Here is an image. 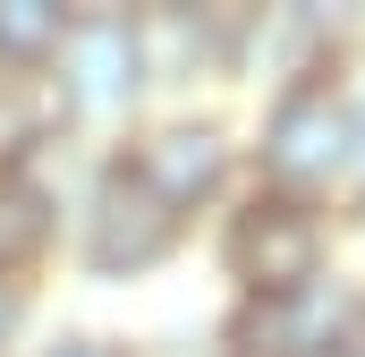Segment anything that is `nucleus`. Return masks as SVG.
I'll list each match as a JSON object with an SVG mask.
<instances>
[{"instance_id": "1", "label": "nucleus", "mask_w": 365, "mask_h": 357, "mask_svg": "<svg viewBox=\"0 0 365 357\" xmlns=\"http://www.w3.org/2000/svg\"><path fill=\"white\" fill-rule=\"evenodd\" d=\"M349 162H357V102L331 86L323 69L289 77L280 102H272V119H264V187L314 204Z\"/></svg>"}, {"instance_id": "2", "label": "nucleus", "mask_w": 365, "mask_h": 357, "mask_svg": "<svg viewBox=\"0 0 365 357\" xmlns=\"http://www.w3.org/2000/svg\"><path fill=\"white\" fill-rule=\"evenodd\" d=\"M43 69H51L43 86H51L60 111L110 119V111H128L145 94V26L128 9H68V26H60Z\"/></svg>"}, {"instance_id": "3", "label": "nucleus", "mask_w": 365, "mask_h": 357, "mask_svg": "<svg viewBox=\"0 0 365 357\" xmlns=\"http://www.w3.org/2000/svg\"><path fill=\"white\" fill-rule=\"evenodd\" d=\"M230 281L247 289V298H297V289H314L323 281V256H331V238H323V213L314 204H297V196H247L238 213H230Z\"/></svg>"}, {"instance_id": "4", "label": "nucleus", "mask_w": 365, "mask_h": 357, "mask_svg": "<svg viewBox=\"0 0 365 357\" xmlns=\"http://www.w3.org/2000/svg\"><path fill=\"white\" fill-rule=\"evenodd\" d=\"M170 247H179V213L110 154L102 178H93V196H86V264L110 272V281H128V272L162 264Z\"/></svg>"}, {"instance_id": "5", "label": "nucleus", "mask_w": 365, "mask_h": 357, "mask_svg": "<svg viewBox=\"0 0 365 357\" xmlns=\"http://www.w3.org/2000/svg\"><path fill=\"white\" fill-rule=\"evenodd\" d=\"M349 332H357V306L331 281H314L297 298H247L230 323V349L238 357H340Z\"/></svg>"}, {"instance_id": "6", "label": "nucleus", "mask_w": 365, "mask_h": 357, "mask_svg": "<svg viewBox=\"0 0 365 357\" xmlns=\"http://www.w3.org/2000/svg\"><path fill=\"white\" fill-rule=\"evenodd\" d=\"M128 171L145 178L170 213H195V204H212L221 196V178H230V145H221V128H195V119H170V128H153V136H136L128 154H119Z\"/></svg>"}, {"instance_id": "7", "label": "nucleus", "mask_w": 365, "mask_h": 357, "mask_svg": "<svg viewBox=\"0 0 365 357\" xmlns=\"http://www.w3.org/2000/svg\"><path fill=\"white\" fill-rule=\"evenodd\" d=\"M51 187L26 171H0V281H17V272L34 264L43 247H51Z\"/></svg>"}, {"instance_id": "8", "label": "nucleus", "mask_w": 365, "mask_h": 357, "mask_svg": "<svg viewBox=\"0 0 365 357\" xmlns=\"http://www.w3.org/2000/svg\"><path fill=\"white\" fill-rule=\"evenodd\" d=\"M68 9L60 0H0V77H34L60 43Z\"/></svg>"}, {"instance_id": "9", "label": "nucleus", "mask_w": 365, "mask_h": 357, "mask_svg": "<svg viewBox=\"0 0 365 357\" xmlns=\"http://www.w3.org/2000/svg\"><path fill=\"white\" fill-rule=\"evenodd\" d=\"M60 102L43 77H0V171H26V154L51 136Z\"/></svg>"}, {"instance_id": "10", "label": "nucleus", "mask_w": 365, "mask_h": 357, "mask_svg": "<svg viewBox=\"0 0 365 357\" xmlns=\"http://www.w3.org/2000/svg\"><path fill=\"white\" fill-rule=\"evenodd\" d=\"M34 357H128V349H110L93 332H68V341H51V349H34Z\"/></svg>"}, {"instance_id": "11", "label": "nucleus", "mask_w": 365, "mask_h": 357, "mask_svg": "<svg viewBox=\"0 0 365 357\" xmlns=\"http://www.w3.org/2000/svg\"><path fill=\"white\" fill-rule=\"evenodd\" d=\"M17 315H26V289H17V281H0V349H9V332H17Z\"/></svg>"}, {"instance_id": "12", "label": "nucleus", "mask_w": 365, "mask_h": 357, "mask_svg": "<svg viewBox=\"0 0 365 357\" xmlns=\"http://www.w3.org/2000/svg\"><path fill=\"white\" fill-rule=\"evenodd\" d=\"M349 171H365V111H357V162H349Z\"/></svg>"}, {"instance_id": "13", "label": "nucleus", "mask_w": 365, "mask_h": 357, "mask_svg": "<svg viewBox=\"0 0 365 357\" xmlns=\"http://www.w3.org/2000/svg\"><path fill=\"white\" fill-rule=\"evenodd\" d=\"M340 357H349V349H340Z\"/></svg>"}]
</instances>
